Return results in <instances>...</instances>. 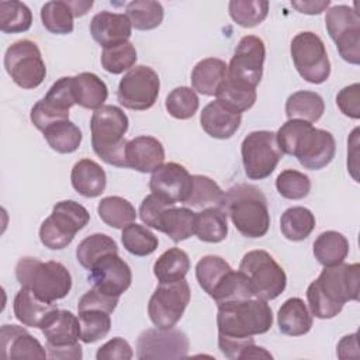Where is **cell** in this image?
I'll return each instance as SVG.
<instances>
[{"label":"cell","mask_w":360,"mask_h":360,"mask_svg":"<svg viewBox=\"0 0 360 360\" xmlns=\"http://www.w3.org/2000/svg\"><path fill=\"white\" fill-rule=\"evenodd\" d=\"M121 242L127 252L139 257L152 255L159 245V239L152 231L135 222L127 225L122 229Z\"/></svg>","instance_id":"44"},{"label":"cell","mask_w":360,"mask_h":360,"mask_svg":"<svg viewBox=\"0 0 360 360\" xmlns=\"http://www.w3.org/2000/svg\"><path fill=\"white\" fill-rule=\"evenodd\" d=\"M0 347L4 359H46V349L25 328L3 325L0 329Z\"/></svg>","instance_id":"22"},{"label":"cell","mask_w":360,"mask_h":360,"mask_svg":"<svg viewBox=\"0 0 360 360\" xmlns=\"http://www.w3.org/2000/svg\"><path fill=\"white\" fill-rule=\"evenodd\" d=\"M338 357L339 359H349V357H359V345H357V333H352L343 336L338 343Z\"/></svg>","instance_id":"56"},{"label":"cell","mask_w":360,"mask_h":360,"mask_svg":"<svg viewBox=\"0 0 360 360\" xmlns=\"http://www.w3.org/2000/svg\"><path fill=\"white\" fill-rule=\"evenodd\" d=\"M32 25V13L21 1H0V30L4 34L25 32Z\"/></svg>","instance_id":"45"},{"label":"cell","mask_w":360,"mask_h":360,"mask_svg":"<svg viewBox=\"0 0 360 360\" xmlns=\"http://www.w3.org/2000/svg\"><path fill=\"white\" fill-rule=\"evenodd\" d=\"M276 188L287 200H302L311 191V180L302 172L285 169L277 176Z\"/></svg>","instance_id":"50"},{"label":"cell","mask_w":360,"mask_h":360,"mask_svg":"<svg viewBox=\"0 0 360 360\" xmlns=\"http://www.w3.org/2000/svg\"><path fill=\"white\" fill-rule=\"evenodd\" d=\"M191 298L188 283L183 278L174 283H159L148 302V315L160 329L176 326Z\"/></svg>","instance_id":"14"},{"label":"cell","mask_w":360,"mask_h":360,"mask_svg":"<svg viewBox=\"0 0 360 360\" xmlns=\"http://www.w3.org/2000/svg\"><path fill=\"white\" fill-rule=\"evenodd\" d=\"M312 252L323 267L338 266L349 255V240L338 231H325L316 236Z\"/></svg>","instance_id":"32"},{"label":"cell","mask_w":360,"mask_h":360,"mask_svg":"<svg viewBox=\"0 0 360 360\" xmlns=\"http://www.w3.org/2000/svg\"><path fill=\"white\" fill-rule=\"evenodd\" d=\"M132 357V347L124 338H112L100 346L96 353L97 360H131Z\"/></svg>","instance_id":"54"},{"label":"cell","mask_w":360,"mask_h":360,"mask_svg":"<svg viewBox=\"0 0 360 360\" xmlns=\"http://www.w3.org/2000/svg\"><path fill=\"white\" fill-rule=\"evenodd\" d=\"M225 200V191L218 186L212 179L194 174L193 176V187L188 198L184 201L186 205L191 208H210V207H221Z\"/></svg>","instance_id":"41"},{"label":"cell","mask_w":360,"mask_h":360,"mask_svg":"<svg viewBox=\"0 0 360 360\" xmlns=\"http://www.w3.org/2000/svg\"><path fill=\"white\" fill-rule=\"evenodd\" d=\"M89 271L93 287L110 297L120 298L132 283L131 267L118 253L105 255Z\"/></svg>","instance_id":"20"},{"label":"cell","mask_w":360,"mask_h":360,"mask_svg":"<svg viewBox=\"0 0 360 360\" xmlns=\"http://www.w3.org/2000/svg\"><path fill=\"white\" fill-rule=\"evenodd\" d=\"M90 221L89 211L75 200H63L53 205L51 215L39 228L41 243L51 250H60L72 243L75 235Z\"/></svg>","instance_id":"8"},{"label":"cell","mask_w":360,"mask_h":360,"mask_svg":"<svg viewBox=\"0 0 360 360\" xmlns=\"http://www.w3.org/2000/svg\"><path fill=\"white\" fill-rule=\"evenodd\" d=\"M273 325V312L267 301L249 298L218 305V347L231 360L255 343L256 335L266 333Z\"/></svg>","instance_id":"1"},{"label":"cell","mask_w":360,"mask_h":360,"mask_svg":"<svg viewBox=\"0 0 360 360\" xmlns=\"http://www.w3.org/2000/svg\"><path fill=\"white\" fill-rule=\"evenodd\" d=\"M76 104L87 110H98L108 97L107 84L91 72H82L73 77Z\"/></svg>","instance_id":"31"},{"label":"cell","mask_w":360,"mask_h":360,"mask_svg":"<svg viewBox=\"0 0 360 360\" xmlns=\"http://www.w3.org/2000/svg\"><path fill=\"white\" fill-rule=\"evenodd\" d=\"M73 188L83 197L94 198L105 190L107 176L104 169L91 159H82L75 163L70 173Z\"/></svg>","instance_id":"28"},{"label":"cell","mask_w":360,"mask_h":360,"mask_svg":"<svg viewBox=\"0 0 360 360\" xmlns=\"http://www.w3.org/2000/svg\"><path fill=\"white\" fill-rule=\"evenodd\" d=\"M242 114L225 108L219 101H210L200 114L201 128L215 139H229L239 129Z\"/></svg>","instance_id":"25"},{"label":"cell","mask_w":360,"mask_h":360,"mask_svg":"<svg viewBox=\"0 0 360 360\" xmlns=\"http://www.w3.org/2000/svg\"><path fill=\"white\" fill-rule=\"evenodd\" d=\"M15 278L21 287L32 290L48 302L65 298L72 288L70 271L55 260L41 262L37 257H21L15 264Z\"/></svg>","instance_id":"7"},{"label":"cell","mask_w":360,"mask_h":360,"mask_svg":"<svg viewBox=\"0 0 360 360\" xmlns=\"http://www.w3.org/2000/svg\"><path fill=\"white\" fill-rule=\"evenodd\" d=\"M266 46L262 38L245 35L238 42L228 65V77L256 87L263 76Z\"/></svg>","instance_id":"19"},{"label":"cell","mask_w":360,"mask_h":360,"mask_svg":"<svg viewBox=\"0 0 360 360\" xmlns=\"http://www.w3.org/2000/svg\"><path fill=\"white\" fill-rule=\"evenodd\" d=\"M330 1L329 0H322V1H314V0H305V1H291V6L294 8H297L300 13L304 14H321L322 11H325L329 7Z\"/></svg>","instance_id":"57"},{"label":"cell","mask_w":360,"mask_h":360,"mask_svg":"<svg viewBox=\"0 0 360 360\" xmlns=\"http://www.w3.org/2000/svg\"><path fill=\"white\" fill-rule=\"evenodd\" d=\"M169 205H173L172 202L160 198L159 195L150 193L149 195H146L141 205H139V218L142 219L143 224H146V226L149 228H156L158 219L160 217V214L163 212V210Z\"/></svg>","instance_id":"52"},{"label":"cell","mask_w":360,"mask_h":360,"mask_svg":"<svg viewBox=\"0 0 360 360\" xmlns=\"http://www.w3.org/2000/svg\"><path fill=\"white\" fill-rule=\"evenodd\" d=\"M245 359H273V356L260 346H256L255 343L248 346L239 356V360H245Z\"/></svg>","instance_id":"58"},{"label":"cell","mask_w":360,"mask_h":360,"mask_svg":"<svg viewBox=\"0 0 360 360\" xmlns=\"http://www.w3.org/2000/svg\"><path fill=\"white\" fill-rule=\"evenodd\" d=\"M75 104L76 98L73 94V77H60L31 108V122L42 132L53 122L69 120V110Z\"/></svg>","instance_id":"17"},{"label":"cell","mask_w":360,"mask_h":360,"mask_svg":"<svg viewBox=\"0 0 360 360\" xmlns=\"http://www.w3.org/2000/svg\"><path fill=\"white\" fill-rule=\"evenodd\" d=\"M110 253H118V246L117 242L105 233L86 236L76 248V259L86 270H91L100 259Z\"/></svg>","instance_id":"40"},{"label":"cell","mask_w":360,"mask_h":360,"mask_svg":"<svg viewBox=\"0 0 360 360\" xmlns=\"http://www.w3.org/2000/svg\"><path fill=\"white\" fill-rule=\"evenodd\" d=\"M13 309L15 318L24 326L41 329L45 321L56 309V307L53 302H48L39 298L32 290L21 287L14 297Z\"/></svg>","instance_id":"26"},{"label":"cell","mask_w":360,"mask_h":360,"mask_svg":"<svg viewBox=\"0 0 360 360\" xmlns=\"http://www.w3.org/2000/svg\"><path fill=\"white\" fill-rule=\"evenodd\" d=\"M73 10L69 1L53 0L41 7L42 25L52 34L66 35L73 31Z\"/></svg>","instance_id":"43"},{"label":"cell","mask_w":360,"mask_h":360,"mask_svg":"<svg viewBox=\"0 0 360 360\" xmlns=\"http://www.w3.org/2000/svg\"><path fill=\"white\" fill-rule=\"evenodd\" d=\"M245 174L250 180H263L277 167L283 152L276 134L271 131H253L245 136L240 145Z\"/></svg>","instance_id":"13"},{"label":"cell","mask_w":360,"mask_h":360,"mask_svg":"<svg viewBox=\"0 0 360 360\" xmlns=\"http://www.w3.org/2000/svg\"><path fill=\"white\" fill-rule=\"evenodd\" d=\"M80 340L83 343H94L107 336L111 329L110 312L103 309L79 311Z\"/></svg>","instance_id":"48"},{"label":"cell","mask_w":360,"mask_h":360,"mask_svg":"<svg viewBox=\"0 0 360 360\" xmlns=\"http://www.w3.org/2000/svg\"><path fill=\"white\" fill-rule=\"evenodd\" d=\"M117 297H110L107 294L100 292L94 287L90 288L87 292H84L77 304V311H84V309H103L110 314L114 312L118 304Z\"/></svg>","instance_id":"53"},{"label":"cell","mask_w":360,"mask_h":360,"mask_svg":"<svg viewBox=\"0 0 360 360\" xmlns=\"http://www.w3.org/2000/svg\"><path fill=\"white\" fill-rule=\"evenodd\" d=\"M191 187L193 176L176 162L163 163L152 173L149 180L150 191L172 204L184 202L191 193Z\"/></svg>","instance_id":"21"},{"label":"cell","mask_w":360,"mask_h":360,"mask_svg":"<svg viewBox=\"0 0 360 360\" xmlns=\"http://www.w3.org/2000/svg\"><path fill=\"white\" fill-rule=\"evenodd\" d=\"M195 215L188 207L169 205L160 214L155 229L166 233L173 242L186 240L195 232Z\"/></svg>","instance_id":"27"},{"label":"cell","mask_w":360,"mask_h":360,"mask_svg":"<svg viewBox=\"0 0 360 360\" xmlns=\"http://www.w3.org/2000/svg\"><path fill=\"white\" fill-rule=\"evenodd\" d=\"M231 18L243 28H252L264 21L269 14L266 0H232L228 4Z\"/></svg>","instance_id":"46"},{"label":"cell","mask_w":360,"mask_h":360,"mask_svg":"<svg viewBox=\"0 0 360 360\" xmlns=\"http://www.w3.org/2000/svg\"><path fill=\"white\" fill-rule=\"evenodd\" d=\"M160 90L159 75L145 65L129 69L118 83L117 98L128 110H149L158 100Z\"/></svg>","instance_id":"16"},{"label":"cell","mask_w":360,"mask_h":360,"mask_svg":"<svg viewBox=\"0 0 360 360\" xmlns=\"http://www.w3.org/2000/svg\"><path fill=\"white\" fill-rule=\"evenodd\" d=\"M46 339V353L49 359L80 360L83 357L80 340L79 316L68 309H55L41 328Z\"/></svg>","instance_id":"10"},{"label":"cell","mask_w":360,"mask_h":360,"mask_svg":"<svg viewBox=\"0 0 360 360\" xmlns=\"http://www.w3.org/2000/svg\"><path fill=\"white\" fill-rule=\"evenodd\" d=\"M315 228V217L311 210L297 205L285 210L280 218L283 236L292 242L307 239Z\"/></svg>","instance_id":"37"},{"label":"cell","mask_w":360,"mask_h":360,"mask_svg":"<svg viewBox=\"0 0 360 360\" xmlns=\"http://www.w3.org/2000/svg\"><path fill=\"white\" fill-rule=\"evenodd\" d=\"M128 124L127 114L117 105H103L93 112L90 120L91 146L103 162L117 167H128L125 158Z\"/></svg>","instance_id":"5"},{"label":"cell","mask_w":360,"mask_h":360,"mask_svg":"<svg viewBox=\"0 0 360 360\" xmlns=\"http://www.w3.org/2000/svg\"><path fill=\"white\" fill-rule=\"evenodd\" d=\"M298 75L308 83L321 84L329 79L330 62L323 41L315 32H298L290 45Z\"/></svg>","instance_id":"11"},{"label":"cell","mask_w":360,"mask_h":360,"mask_svg":"<svg viewBox=\"0 0 360 360\" xmlns=\"http://www.w3.org/2000/svg\"><path fill=\"white\" fill-rule=\"evenodd\" d=\"M325 111L323 98L309 90H300L288 96L285 101V114L288 120H302L316 122Z\"/></svg>","instance_id":"34"},{"label":"cell","mask_w":360,"mask_h":360,"mask_svg":"<svg viewBox=\"0 0 360 360\" xmlns=\"http://www.w3.org/2000/svg\"><path fill=\"white\" fill-rule=\"evenodd\" d=\"M190 270V257L180 248L163 252L153 264V274L159 283H174L183 280Z\"/></svg>","instance_id":"36"},{"label":"cell","mask_w":360,"mask_h":360,"mask_svg":"<svg viewBox=\"0 0 360 360\" xmlns=\"http://www.w3.org/2000/svg\"><path fill=\"white\" fill-rule=\"evenodd\" d=\"M238 270L248 278L256 298L270 301L285 290V271L266 250L256 249L245 253Z\"/></svg>","instance_id":"9"},{"label":"cell","mask_w":360,"mask_h":360,"mask_svg":"<svg viewBox=\"0 0 360 360\" xmlns=\"http://www.w3.org/2000/svg\"><path fill=\"white\" fill-rule=\"evenodd\" d=\"M195 278L200 287L217 302H233L253 298L248 278L217 255L202 256L195 264Z\"/></svg>","instance_id":"6"},{"label":"cell","mask_w":360,"mask_h":360,"mask_svg":"<svg viewBox=\"0 0 360 360\" xmlns=\"http://www.w3.org/2000/svg\"><path fill=\"white\" fill-rule=\"evenodd\" d=\"M228 77V65L218 58L200 60L191 72V86L202 96H215L221 83Z\"/></svg>","instance_id":"30"},{"label":"cell","mask_w":360,"mask_h":360,"mask_svg":"<svg viewBox=\"0 0 360 360\" xmlns=\"http://www.w3.org/2000/svg\"><path fill=\"white\" fill-rule=\"evenodd\" d=\"M325 25L329 37L336 44L343 60L360 63V17L356 8L346 4L330 7L325 15Z\"/></svg>","instance_id":"15"},{"label":"cell","mask_w":360,"mask_h":360,"mask_svg":"<svg viewBox=\"0 0 360 360\" xmlns=\"http://www.w3.org/2000/svg\"><path fill=\"white\" fill-rule=\"evenodd\" d=\"M188 349L187 335L173 328H150L136 339V357L139 360L181 359L188 354Z\"/></svg>","instance_id":"18"},{"label":"cell","mask_w":360,"mask_h":360,"mask_svg":"<svg viewBox=\"0 0 360 360\" xmlns=\"http://www.w3.org/2000/svg\"><path fill=\"white\" fill-rule=\"evenodd\" d=\"M75 17H83L84 14H87V11L93 7V1H83V0H75V1H69Z\"/></svg>","instance_id":"59"},{"label":"cell","mask_w":360,"mask_h":360,"mask_svg":"<svg viewBox=\"0 0 360 360\" xmlns=\"http://www.w3.org/2000/svg\"><path fill=\"white\" fill-rule=\"evenodd\" d=\"M347 169L353 179L359 181L357 170H359V128H354L347 139Z\"/></svg>","instance_id":"55"},{"label":"cell","mask_w":360,"mask_h":360,"mask_svg":"<svg viewBox=\"0 0 360 360\" xmlns=\"http://www.w3.org/2000/svg\"><path fill=\"white\" fill-rule=\"evenodd\" d=\"M4 68L11 80L21 89L38 87L45 76L46 66L41 51L34 41L20 39L13 42L4 53Z\"/></svg>","instance_id":"12"},{"label":"cell","mask_w":360,"mask_h":360,"mask_svg":"<svg viewBox=\"0 0 360 360\" xmlns=\"http://www.w3.org/2000/svg\"><path fill=\"white\" fill-rule=\"evenodd\" d=\"M278 329L287 336H302L312 328V315L304 300L292 297L285 300L277 312Z\"/></svg>","instance_id":"29"},{"label":"cell","mask_w":360,"mask_h":360,"mask_svg":"<svg viewBox=\"0 0 360 360\" xmlns=\"http://www.w3.org/2000/svg\"><path fill=\"white\" fill-rule=\"evenodd\" d=\"M215 97L225 108L242 114L253 107L257 94L256 87L226 77L218 87Z\"/></svg>","instance_id":"33"},{"label":"cell","mask_w":360,"mask_h":360,"mask_svg":"<svg viewBox=\"0 0 360 360\" xmlns=\"http://www.w3.org/2000/svg\"><path fill=\"white\" fill-rule=\"evenodd\" d=\"M132 32V24L127 14L100 11L90 21V34L103 48L128 41Z\"/></svg>","instance_id":"24"},{"label":"cell","mask_w":360,"mask_h":360,"mask_svg":"<svg viewBox=\"0 0 360 360\" xmlns=\"http://www.w3.org/2000/svg\"><path fill=\"white\" fill-rule=\"evenodd\" d=\"M48 145L58 153H73L79 149L83 135L70 120L58 121L42 131Z\"/></svg>","instance_id":"39"},{"label":"cell","mask_w":360,"mask_h":360,"mask_svg":"<svg viewBox=\"0 0 360 360\" xmlns=\"http://www.w3.org/2000/svg\"><path fill=\"white\" fill-rule=\"evenodd\" d=\"M127 17L132 27L139 31L158 28L165 17L163 6L153 0H135L127 4Z\"/></svg>","instance_id":"42"},{"label":"cell","mask_w":360,"mask_h":360,"mask_svg":"<svg viewBox=\"0 0 360 360\" xmlns=\"http://www.w3.org/2000/svg\"><path fill=\"white\" fill-rule=\"evenodd\" d=\"M359 263L323 267L318 278L307 288L311 314L319 319L335 318L347 301L359 300Z\"/></svg>","instance_id":"2"},{"label":"cell","mask_w":360,"mask_h":360,"mask_svg":"<svg viewBox=\"0 0 360 360\" xmlns=\"http://www.w3.org/2000/svg\"><path fill=\"white\" fill-rule=\"evenodd\" d=\"M125 158L128 167L141 173H153L165 162V148L155 136L139 135L128 141Z\"/></svg>","instance_id":"23"},{"label":"cell","mask_w":360,"mask_h":360,"mask_svg":"<svg viewBox=\"0 0 360 360\" xmlns=\"http://www.w3.org/2000/svg\"><path fill=\"white\" fill-rule=\"evenodd\" d=\"M226 212L221 207L204 208L195 215L197 238L207 243H219L228 235Z\"/></svg>","instance_id":"35"},{"label":"cell","mask_w":360,"mask_h":360,"mask_svg":"<svg viewBox=\"0 0 360 360\" xmlns=\"http://www.w3.org/2000/svg\"><path fill=\"white\" fill-rule=\"evenodd\" d=\"M200 105L198 96L194 89L187 86H180L173 89L165 101V107L167 112L177 120H188L191 118Z\"/></svg>","instance_id":"49"},{"label":"cell","mask_w":360,"mask_h":360,"mask_svg":"<svg viewBox=\"0 0 360 360\" xmlns=\"http://www.w3.org/2000/svg\"><path fill=\"white\" fill-rule=\"evenodd\" d=\"M136 49L129 41H124L107 48H103L101 52V66L105 72L112 75L124 73L134 68L136 62Z\"/></svg>","instance_id":"47"},{"label":"cell","mask_w":360,"mask_h":360,"mask_svg":"<svg viewBox=\"0 0 360 360\" xmlns=\"http://www.w3.org/2000/svg\"><path fill=\"white\" fill-rule=\"evenodd\" d=\"M336 105L349 118H360V84L353 83L336 94Z\"/></svg>","instance_id":"51"},{"label":"cell","mask_w":360,"mask_h":360,"mask_svg":"<svg viewBox=\"0 0 360 360\" xmlns=\"http://www.w3.org/2000/svg\"><path fill=\"white\" fill-rule=\"evenodd\" d=\"M222 210L235 228L246 238H262L270 226L266 195L252 184L239 183L225 193Z\"/></svg>","instance_id":"4"},{"label":"cell","mask_w":360,"mask_h":360,"mask_svg":"<svg viewBox=\"0 0 360 360\" xmlns=\"http://www.w3.org/2000/svg\"><path fill=\"white\" fill-rule=\"evenodd\" d=\"M97 214L100 219L115 229H124L127 225L136 219L135 207L120 195H110L101 198L97 205Z\"/></svg>","instance_id":"38"},{"label":"cell","mask_w":360,"mask_h":360,"mask_svg":"<svg viewBox=\"0 0 360 360\" xmlns=\"http://www.w3.org/2000/svg\"><path fill=\"white\" fill-rule=\"evenodd\" d=\"M276 139L283 153L297 158L300 165L309 170L326 167L336 153L333 135L302 120L285 121L278 128Z\"/></svg>","instance_id":"3"}]
</instances>
